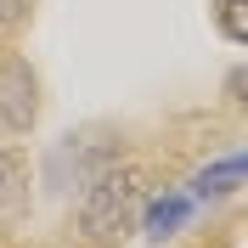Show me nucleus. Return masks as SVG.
I'll return each instance as SVG.
<instances>
[{
	"label": "nucleus",
	"mask_w": 248,
	"mask_h": 248,
	"mask_svg": "<svg viewBox=\"0 0 248 248\" xmlns=\"http://www.w3.org/2000/svg\"><path fill=\"white\" fill-rule=\"evenodd\" d=\"M136 186H141L136 170L96 175V186L85 192V203H79V226H85L91 243H108V237L124 232V220H130V209H136Z\"/></svg>",
	"instance_id": "nucleus-1"
},
{
	"label": "nucleus",
	"mask_w": 248,
	"mask_h": 248,
	"mask_svg": "<svg viewBox=\"0 0 248 248\" xmlns=\"http://www.w3.org/2000/svg\"><path fill=\"white\" fill-rule=\"evenodd\" d=\"M34 119H40L34 68L23 57H6V62H0V124H6L12 136H23V130H34Z\"/></svg>",
	"instance_id": "nucleus-2"
},
{
	"label": "nucleus",
	"mask_w": 248,
	"mask_h": 248,
	"mask_svg": "<svg viewBox=\"0 0 248 248\" xmlns=\"http://www.w3.org/2000/svg\"><path fill=\"white\" fill-rule=\"evenodd\" d=\"M237 186H243V153H226L192 175V198H232Z\"/></svg>",
	"instance_id": "nucleus-3"
},
{
	"label": "nucleus",
	"mask_w": 248,
	"mask_h": 248,
	"mask_svg": "<svg viewBox=\"0 0 248 248\" xmlns=\"http://www.w3.org/2000/svg\"><path fill=\"white\" fill-rule=\"evenodd\" d=\"M186 215H192V198H186V192H164V198H153V209H147V237H153V243L175 237L186 226Z\"/></svg>",
	"instance_id": "nucleus-4"
},
{
	"label": "nucleus",
	"mask_w": 248,
	"mask_h": 248,
	"mask_svg": "<svg viewBox=\"0 0 248 248\" xmlns=\"http://www.w3.org/2000/svg\"><path fill=\"white\" fill-rule=\"evenodd\" d=\"M17 175H23V158L0 153V220H23L29 203H17Z\"/></svg>",
	"instance_id": "nucleus-5"
},
{
	"label": "nucleus",
	"mask_w": 248,
	"mask_h": 248,
	"mask_svg": "<svg viewBox=\"0 0 248 248\" xmlns=\"http://www.w3.org/2000/svg\"><path fill=\"white\" fill-rule=\"evenodd\" d=\"M220 29H226L232 46H243L248 40V0H220Z\"/></svg>",
	"instance_id": "nucleus-6"
},
{
	"label": "nucleus",
	"mask_w": 248,
	"mask_h": 248,
	"mask_svg": "<svg viewBox=\"0 0 248 248\" xmlns=\"http://www.w3.org/2000/svg\"><path fill=\"white\" fill-rule=\"evenodd\" d=\"M29 17V0H0V29H17Z\"/></svg>",
	"instance_id": "nucleus-7"
}]
</instances>
